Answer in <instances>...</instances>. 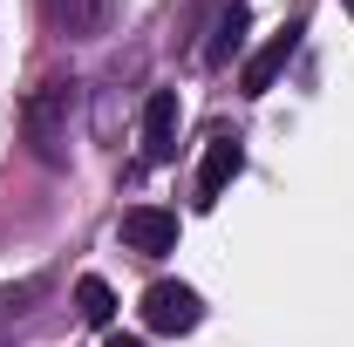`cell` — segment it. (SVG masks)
Listing matches in <instances>:
<instances>
[{
    "label": "cell",
    "mask_w": 354,
    "mask_h": 347,
    "mask_svg": "<svg viewBox=\"0 0 354 347\" xmlns=\"http://www.w3.org/2000/svg\"><path fill=\"white\" fill-rule=\"evenodd\" d=\"M68 102H75L68 82H41L21 102V130H28V143H35L41 164H68Z\"/></svg>",
    "instance_id": "cell-1"
},
{
    "label": "cell",
    "mask_w": 354,
    "mask_h": 347,
    "mask_svg": "<svg viewBox=\"0 0 354 347\" xmlns=\"http://www.w3.org/2000/svg\"><path fill=\"white\" fill-rule=\"evenodd\" d=\"M205 320V300L184 286V279H157L150 293H143V327L150 334H191Z\"/></svg>",
    "instance_id": "cell-2"
},
{
    "label": "cell",
    "mask_w": 354,
    "mask_h": 347,
    "mask_svg": "<svg viewBox=\"0 0 354 347\" xmlns=\"http://www.w3.org/2000/svg\"><path fill=\"white\" fill-rule=\"evenodd\" d=\"M123 245H130L136 259H164V252H177V212H164V205H136V212H123Z\"/></svg>",
    "instance_id": "cell-3"
},
{
    "label": "cell",
    "mask_w": 354,
    "mask_h": 347,
    "mask_svg": "<svg viewBox=\"0 0 354 347\" xmlns=\"http://www.w3.org/2000/svg\"><path fill=\"white\" fill-rule=\"evenodd\" d=\"M143 157L150 164L177 157V88H150L143 95Z\"/></svg>",
    "instance_id": "cell-4"
},
{
    "label": "cell",
    "mask_w": 354,
    "mask_h": 347,
    "mask_svg": "<svg viewBox=\"0 0 354 347\" xmlns=\"http://www.w3.org/2000/svg\"><path fill=\"white\" fill-rule=\"evenodd\" d=\"M48 21L68 41H102L109 21H116V0H48Z\"/></svg>",
    "instance_id": "cell-5"
},
{
    "label": "cell",
    "mask_w": 354,
    "mask_h": 347,
    "mask_svg": "<svg viewBox=\"0 0 354 347\" xmlns=\"http://www.w3.org/2000/svg\"><path fill=\"white\" fill-rule=\"evenodd\" d=\"M245 171V150H239V136H212L205 143V164H198V205H218L225 184Z\"/></svg>",
    "instance_id": "cell-6"
},
{
    "label": "cell",
    "mask_w": 354,
    "mask_h": 347,
    "mask_svg": "<svg viewBox=\"0 0 354 347\" xmlns=\"http://www.w3.org/2000/svg\"><path fill=\"white\" fill-rule=\"evenodd\" d=\"M293 48H300V28H279V35H272V41H266L259 55H252V62L239 68V88H245V95H266V88H272L279 75H286Z\"/></svg>",
    "instance_id": "cell-7"
},
{
    "label": "cell",
    "mask_w": 354,
    "mask_h": 347,
    "mask_svg": "<svg viewBox=\"0 0 354 347\" xmlns=\"http://www.w3.org/2000/svg\"><path fill=\"white\" fill-rule=\"evenodd\" d=\"M245 28H252V14H245V7H225L218 28H212V48H205V62H232V55L245 48Z\"/></svg>",
    "instance_id": "cell-8"
},
{
    "label": "cell",
    "mask_w": 354,
    "mask_h": 347,
    "mask_svg": "<svg viewBox=\"0 0 354 347\" xmlns=\"http://www.w3.org/2000/svg\"><path fill=\"white\" fill-rule=\"evenodd\" d=\"M75 306H82L88 327H109V320H116V293H109V279H95V272L75 279Z\"/></svg>",
    "instance_id": "cell-9"
},
{
    "label": "cell",
    "mask_w": 354,
    "mask_h": 347,
    "mask_svg": "<svg viewBox=\"0 0 354 347\" xmlns=\"http://www.w3.org/2000/svg\"><path fill=\"white\" fill-rule=\"evenodd\" d=\"M48 293V279H21V286H7L0 293V320H14V313H28V306Z\"/></svg>",
    "instance_id": "cell-10"
},
{
    "label": "cell",
    "mask_w": 354,
    "mask_h": 347,
    "mask_svg": "<svg viewBox=\"0 0 354 347\" xmlns=\"http://www.w3.org/2000/svg\"><path fill=\"white\" fill-rule=\"evenodd\" d=\"M102 347H143V341H136V334H109Z\"/></svg>",
    "instance_id": "cell-11"
}]
</instances>
